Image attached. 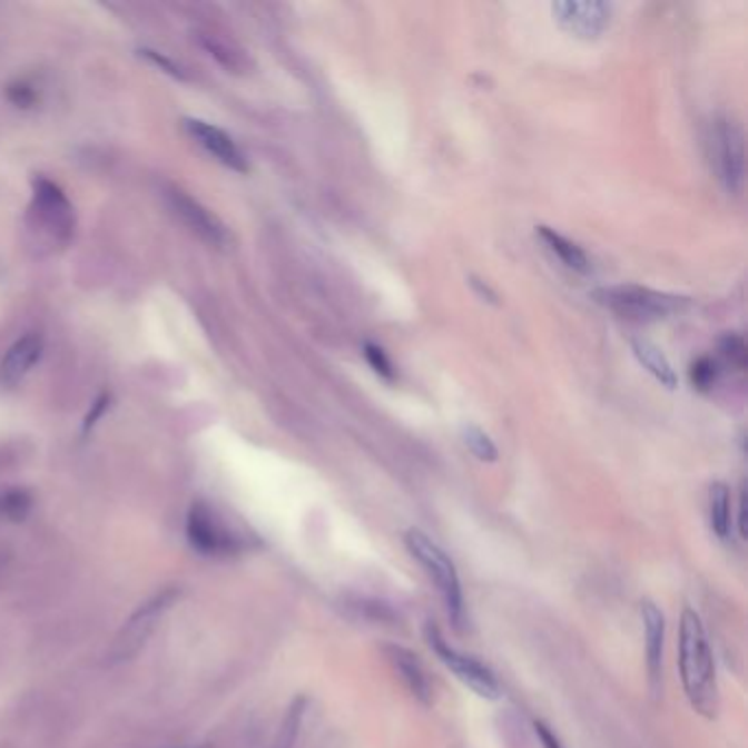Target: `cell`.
Returning a JSON list of instances; mask_svg holds the SVG:
<instances>
[{"label": "cell", "mask_w": 748, "mask_h": 748, "mask_svg": "<svg viewBox=\"0 0 748 748\" xmlns=\"http://www.w3.org/2000/svg\"><path fill=\"white\" fill-rule=\"evenodd\" d=\"M678 668L689 705L705 718L718 713V680L713 652L696 610L685 608L678 626Z\"/></svg>", "instance_id": "cell-1"}, {"label": "cell", "mask_w": 748, "mask_h": 748, "mask_svg": "<svg viewBox=\"0 0 748 748\" xmlns=\"http://www.w3.org/2000/svg\"><path fill=\"white\" fill-rule=\"evenodd\" d=\"M593 299L617 316L632 323H654L680 314L689 307L687 297H676L668 293H659L652 288L626 284V286H608L593 293Z\"/></svg>", "instance_id": "cell-2"}, {"label": "cell", "mask_w": 748, "mask_h": 748, "mask_svg": "<svg viewBox=\"0 0 748 748\" xmlns=\"http://www.w3.org/2000/svg\"><path fill=\"white\" fill-rule=\"evenodd\" d=\"M404 544L409 553L426 569L429 578L437 584L446 610H449L450 621L454 628H461L463 623V591H461V580L456 573L454 562L450 560L449 553L431 540L422 529H409L404 533Z\"/></svg>", "instance_id": "cell-3"}, {"label": "cell", "mask_w": 748, "mask_h": 748, "mask_svg": "<svg viewBox=\"0 0 748 748\" xmlns=\"http://www.w3.org/2000/svg\"><path fill=\"white\" fill-rule=\"evenodd\" d=\"M180 596L183 591L178 587H167L158 591L154 598L148 599L144 606H139V610L128 619V623L121 628L119 637L115 639L110 648V659L115 663H121V661H130L132 657H137L150 641L163 617L174 608V603L180 599Z\"/></svg>", "instance_id": "cell-4"}, {"label": "cell", "mask_w": 748, "mask_h": 748, "mask_svg": "<svg viewBox=\"0 0 748 748\" xmlns=\"http://www.w3.org/2000/svg\"><path fill=\"white\" fill-rule=\"evenodd\" d=\"M426 639H429V646L433 648V652L440 657V661L463 685H468L476 696L488 698V700H496L501 696V685H499L494 672L490 668H485L481 661H476L474 657L454 650L444 639V634L440 632L437 626H433V623L426 626Z\"/></svg>", "instance_id": "cell-5"}, {"label": "cell", "mask_w": 748, "mask_h": 748, "mask_svg": "<svg viewBox=\"0 0 748 748\" xmlns=\"http://www.w3.org/2000/svg\"><path fill=\"white\" fill-rule=\"evenodd\" d=\"M711 156L720 183L729 194L740 191L745 183V137L740 126L729 117H718L711 130Z\"/></svg>", "instance_id": "cell-6"}, {"label": "cell", "mask_w": 748, "mask_h": 748, "mask_svg": "<svg viewBox=\"0 0 748 748\" xmlns=\"http://www.w3.org/2000/svg\"><path fill=\"white\" fill-rule=\"evenodd\" d=\"M551 11L564 31L582 40H598L612 18V7L599 0H562L553 2Z\"/></svg>", "instance_id": "cell-7"}, {"label": "cell", "mask_w": 748, "mask_h": 748, "mask_svg": "<svg viewBox=\"0 0 748 748\" xmlns=\"http://www.w3.org/2000/svg\"><path fill=\"white\" fill-rule=\"evenodd\" d=\"M187 538L203 555L220 558L239 551V540L207 508L194 505L187 516Z\"/></svg>", "instance_id": "cell-8"}, {"label": "cell", "mask_w": 748, "mask_h": 748, "mask_svg": "<svg viewBox=\"0 0 748 748\" xmlns=\"http://www.w3.org/2000/svg\"><path fill=\"white\" fill-rule=\"evenodd\" d=\"M641 621L646 630V654H648V673L650 685L659 691L661 672H663V646H666V617L661 608L652 599L641 601Z\"/></svg>", "instance_id": "cell-9"}, {"label": "cell", "mask_w": 748, "mask_h": 748, "mask_svg": "<svg viewBox=\"0 0 748 748\" xmlns=\"http://www.w3.org/2000/svg\"><path fill=\"white\" fill-rule=\"evenodd\" d=\"M185 128L205 150L214 154L220 163H225L226 167H230L235 171H242V174L248 169L244 154L220 128L209 126L205 121H196V119H187Z\"/></svg>", "instance_id": "cell-10"}, {"label": "cell", "mask_w": 748, "mask_h": 748, "mask_svg": "<svg viewBox=\"0 0 748 748\" xmlns=\"http://www.w3.org/2000/svg\"><path fill=\"white\" fill-rule=\"evenodd\" d=\"M384 654L391 661V666L395 668V672L400 673L404 685L411 689V693L420 702L431 705L433 702V685H431V678L424 670V666L417 661V657L402 646H386Z\"/></svg>", "instance_id": "cell-11"}, {"label": "cell", "mask_w": 748, "mask_h": 748, "mask_svg": "<svg viewBox=\"0 0 748 748\" xmlns=\"http://www.w3.org/2000/svg\"><path fill=\"white\" fill-rule=\"evenodd\" d=\"M36 209H38L40 220L51 230H56V233H69L71 230V225H73L71 205L56 185H51L47 180L36 183Z\"/></svg>", "instance_id": "cell-12"}, {"label": "cell", "mask_w": 748, "mask_h": 748, "mask_svg": "<svg viewBox=\"0 0 748 748\" xmlns=\"http://www.w3.org/2000/svg\"><path fill=\"white\" fill-rule=\"evenodd\" d=\"M40 354H42V338L40 336L29 334V336L20 338L16 345H11V350L7 352V356L0 365L2 382L9 384V386L18 384L38 363Z\"/></svg>", "instance_id": "cell-13"}, {"label": "cell", "mask_w": 748, "mask_h": 748, "mask_svg": "<svg viewBox=\"0 0 748 748\" xmlns=\"http://www.w3.org/2000/svg\"><path fill=\"white\" fill-rule=\"evenodd\" d=\"M171 203L178 216L185 218V223H189L194 230H198L200 235H205L209 242L214 244H225L226 230L225 226L220 225L207 209H203L198 203H194L189 196H185L183 191H171Z\"/></svg>", "instance_id": "cell-14"}, {"label": "cell", "mask_w": 748, "mask_h": 748, "mask_svg": "<svg viewBox=\"0 0 748 748\" xmlns=\"http://www.w3.org/2000/svg\"><path fill=\"white\" fill-rule=\"evenodd\" d=\"M535 235L544 242V246L571 270L575 273H589L591 270V262L587 257V253L571 239H567L564 235H560L558 230L549 228V226H535Z\"/></svg>", "instance_id": "cell-15"}, {"label": "cell", "mask_w": 748, "mask_h": 748, "mask_svg": "<svg viewBox=\"0 0 748 748\" xmlns=\"http://www.w3.org/2000/svg\"><path fill=\"white\" fill-rule=\"evenodd\" d=\"M630 345H632V354H634V358H637L650 374L654 375L663 386L676 388L678 377H676V372H673L672 363L668 361V356H666L654 343H650V341H646V338H634Z\"/></svg>", "instance_id": "cell-16"}, {"label": "cell", "mask_w": 748, "mask_h": 748, "mask_svg": "<svg viewBox=\"0 0 748 748\" xmlns=\"http://www.w3.org/2000/svg\"><path fill=\"white\" fill-rule=\"evenodd\" d=\"M709 524L711 531L727 540L731 533V490L725 483H713L709 488Z\"/></svg>", "instance_id": "cell-17"}, {"label": "cell", "mask_w": 748, "mask_h": 748, "mask_svg": "<svg viewBox=\"0 0 748 748\" xmlns=\"http://www.w3.org/2000/svg\"><path fill=\"white\" fill-rule=\"evenodd\" d=\"M305 707H307V698L305 696H297L293 700V705L288 707L284 720H282V727L273 740V747L270 748H295L297 745V738L301 734V722H303V716H305Z\"/></svg>", "instance_id": "cell-18"}, {"label": "cell", "mask_w": 748, "mask_h": 748, "mask_svg": "<svg viewBox=\"0 0 748 748\" xmlns=\"http://www.w3.org/2000/svg\"><path fill=\"white\" fill-rule=\"evenodd\" d=\"M461 440H463V446L470 450L479 461L483 463H494L499 459V449L496 444L490 440V435L485 431H481L479 426L474 424H465L461 429Z\"/></svg>", "instance_id": "cell-19"}, {"label": "cell", "mask_w": 748, "mask_h": 748, "mask_svg": "<svg viewBox=\"0 0 748 748\" xmlns=\"http://www.w3.org/2000/svg\"><path fill=\"white\" fill-rule=\"evenodd\" d=\"M720 352L722 356L734 365L738 367L740 372L747 367L748 350L747 343L742 336L738 334H727L722 341H720Z\"/></svg>", "instance_id": "cell-20"}, {"label": "cell", "mask_w": 748, "mask_h": 748, "mask_svg": "<svg viewBox=\"0 0 748 748\" xmlns=\"http://www.w3.org/2000/svg\"><path fill=\"white\" fill-rule=\"evenodd\" d=\"M689 377L698 391H709L718 380V365L707 356L698 358L689 370Z\"/></svg>", "instance_id": "cell-21"}, {"label": "cell", "mask_w": 748, "mask_h": 748, "mask_svg": "<svg viewBox=\"0 0 748 748\" xmlns=\"http://www.w3.org/2000/svg\"><path fill=\"white\" fill-rule=\"evenodd\" d=\"M363 350H365V358L372 365L375 374L384 377V380H395V370H393V365H391V361H388V356L384 354L382 347H377L374 343H365Z\"/></svg>", "instance_id": "cell-22"}, {"label": "cell", "mask_w": 748, "mask_h": 748, "mask_svg": "<svg viewBox=\"0 0 748 748\" xmlns=\"http://www.w3.org/2000/svg\"><path fill=\"white\" fill-rule=\"evenodd\" d=\"M535 734H538V738H540V742H542V747L544 748H562V745H560V740L551 734V729L547 727V725H542V722H535Z\"/></svg>", "instance_id": "cell-23"}, {"label": "cell", "mask_w": 748, "mask_h": 748, "mask_svg": "<svg viewBox=\"0 0 748 748\" xmlns=\"http://www.w3.org/2000/svg\"><path fill=\"white\" fill-rule=\"evenodd\" d=\"M470 284H472V288H474L483 299L490 301V303H494V305H499V295H496L485 282H481V279H476V277H470Z\"/></svg>", "instance_id": "cell-24"}, {"label": "cell", "mask_w": 748, "mask_h": 748, "mask_svg": "<svg viewBox=\"0 0 748 748\" xmlns=\"http://www.w3.org/2000/svg\"><path fill=\"white\" fill-rule=\"evenodd\" d=\"M740 535L747 538V492L745 490L740 496Z\"/></svg>", "instance_id": "cell-25"}]
</instances>
